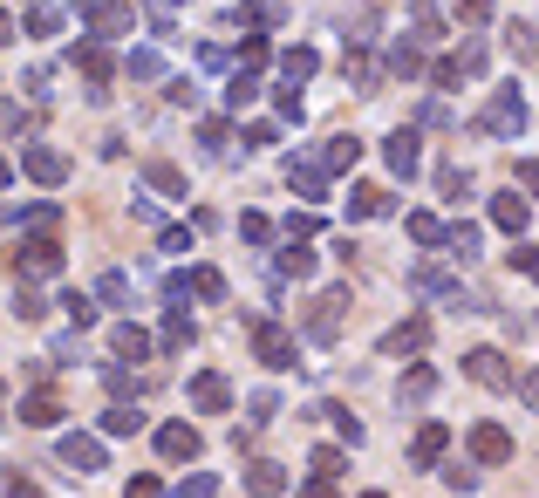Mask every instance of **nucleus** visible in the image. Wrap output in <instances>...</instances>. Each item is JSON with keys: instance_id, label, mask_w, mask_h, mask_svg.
Here are the masks:
<instances>
[{"instance_id": "obj_32", "label": "nucleus", "mask_w": 539, "mask_h": 498, "mask_svg": "<svg viewBox=\"0 0 539 498\" xmlns=\"http://www.w3.org/2000/svg\"><path fill=\"white\" fill-rule=\"evenodd\" d=\"M185 287H198L205 301H226V280H219V273H212V267H198L192 280H185Z\"/></svg>"}, {"instance_id": "obj_25", "label": "nucleus", "mask_w": 539, "mask_h": 498, "mask_svg": "<svg viewBox=\"0 0 539 498\" xmlns=\"http://www.w3.org/2000/svg\"><path fill=\"white\" fill-rule=\"evenodd\" d=\"M76 69H82L89 82H110V55H103V48L89 41V48H76Z\"/></svg>"}, {"instance_id": "obj_6", "label": "nucleus", "mask_w": 539, "mask_h": 498, "mask_svg": "<svg viewBox=\"0 0 539 498\" xmlns=\"http://www.w3.org/2000/svg\"><path fill=\"white\" fill-rule=\"evenodd\" d=\"M383 157H389V171H396V178H410V171L424 164V144H417V130H396V137L383 144Z\"/></svg>"}, {"instance_id": "obj_39", "label": "nucleus", "mask_w": 539, "mask_h": 498, "mask_svg": "<svg viewBox=\"0 0 539 498\" xmlns=\"http://www.w3.org/2000/svg\"><path fill=\"white\" fill-rule=\"evenodd\" d=\"M314 478H342V451H314Z\"/></svg>"}, {"instance_id": "obj_45", "label": "nucleus", "mask_w": 539, "mask_h": 498, "mask_svg": "<svg viewBox=\"0 0 539 498\" xmlns=\"http://www.w3.org/2000/svg\"><path fill=\"white\" fill-rule=\"evenodd\" d=\"M123 498H164V485H157V478H130V492Z\"/></svg>"}, {"instance_id": "obj_11", "label": "nucleus", "mask_w": 539, "mask_h": 498, "mask_svg": "<svg viewBox=\"0 0 539 498\" xmlns=\"http://www.w3.org/2000/svg\"><path fill=\"white\" fill-rule=\"evenodd\" d=\"M192 403L205 410V417H219V410L232 403V383H226V376H212V369H205V376H192Z\"/></svg>"}, {"instance_id": "obj_10", "label": "nucleus", "mask_w": 539, "mask_h": 498, "mask_svg": "<svg viewBox=\"0 0 539 498\" xmlns=\"http://www.w3.org/2000/svg\"><path fill=\"white\" fill-rule=\"evenodd\" d=\"M21 423H28V430H55V423H62V396H55V389H35V396L21 403Z\"/></svg>"}, {"instance_id": "obj_7", "label": "nucleus", "mask_w": 539, "mask_h": 498, "mask_svg": "<svg viewBox=\"0 0 539 498\" xmlns=\"http://www.w3.org/2000/svg\"><path fill=\"white\" fill-rule=\"evenodd\" d=\"M464 369H471V376H478L485 389H512V369H505L499 348H478V355H464Z\"/></svg>"}, {"instance_id": "obj_28", "label": "nucleus", "mask_w": 539, "mask_h": 498, "mask_svg": "<svg viewBox=\"0 0 539 498\" xmlns=\"http://www.w3.org/2000/svg\"><path fill=\"white\" fill-rule=\"evenodd\" d=\"M430 389H437V376H430V369H410V376L396 383V396H403V403H424Z\"/></svg>"}, {"instance_id": "obj_16", "label": "nucleus", "mask_w": 539, "mask_h": 498, "mask_svg": "<svg viewBox=\"0 0 539 498\" xmlns=\"http://www.w3.org/2000/svg\"><path fill=\"white\" fill-rule=\"evenodd\" d=\"M287 185H294V192H308V198L328 192V178H321V164H314V157H294V164H287Z\"/></svg>"}, {"instance_id": "obj_19", "label": "nucleus", "mask_w": 539, "mask_h": 498, "mask_svg": "<svg viewBox=\"0 0 539 498\" xmlns=\"http://www.w3.org/2000/svg\"><path fill=\"white\" fill-rule=\"evenodd\" d=\"M424 342H430V321H403V328L383 335V355H403V348H424Z\"/></svg>"}, {"instance_id": "obj_14", "label": "nucleus", "mask_w": 539, "mask_h": 498, "mask_svg": "<svg viewBox=\"0 0 539 498\" xmlns=\"http://www.w3.org/2000/svg\"><path fill=\"white\" fill-rule=\"evenodd\" d=\"M355 157H362V144H355V137H328V151L314 157V164H321V178H335V171H348Z\"/></svg>"}, {"instance_id": "obj_44", "label": "nucleus", "mask_w": 539, "mask_h": 498, "mask_svg": "<svg viewBox=\"0 0 539 498\" xmlns=\"http://www.w3.org/2000/svg\"><path fill=\"white\" fill-rule=\"evenodd\" d=\"M239 232H246V239H253V246H260V239H267L273 226H267V219H260V212H246V219H239Z\"/></svg>"}, {"instance_id": "obj_12", "label": "nucleus", "mask_w": 539, "mask_h": 498, "mask_svg": "<svg viewBox=\"0 0 539 498\" xmlns=\"http://www.w3.org/2000/svg\"><path fill=\"white\" fill-rule=\"evenodd\" d=\"M157 458H198V430L192 423H164L157 430Z\"/></svg>"}, {"instance_id": "obj_22", "label": "nucleus", "mask_w": 539, "mask_h": 498, "mask_svg": "<svg viewBox=\"0 0 539 498\" xmlns=\"http://www.w3.org/2000/svg\"><path fill=\"white\" fill-rule=\"evenodd\" d=\"M410 28H417V48H430V41H444V21H437V7H417V14H410Z\"/></svg>"}, {"instance_id": "obj_20", "label": "nucleus", "mask_w": 539, "mask_h": 498, "mask_svg": "<svg viewBox=\"0 0 539 498\" xmlns=\"http://www.w3.org/2000/svg\"><path fill=\"white\" fill-rule=\"evenodd\" d=\"M130 21H137L130 7H89V28L96 35H130Z\"/></svg>"}, {"instance_id": "obj_35", "label": "nucleus", "mask_w": 539, "mask_h": 498, "mask_svg": "<svg viewBox=\"0 0 539 498\" xmlns=\"http://www.w3.org/2000/svg\"><path fill=\"white\" fill-rule=\"evenodd\" d=\"M14 314H21V321H41V314H48V307H41V294L28 287V280H21V294H14Z\"/></svg>"}, {"instance_id": "obj_43", "label": "nucleus", "mask_w": 539, "mask_h": 498, "mask_svg": "<svg viewBox=\"0 0 539 498\" xmlns=\"http://www.w3.org/2000/svg\"><path fill=\"white\" fill-rule=\"evenodd\" d=\"M157 246H164V253H185V246H192V232H185V226H164V239H157Z\"/></svg>"}, {"instance_id": "obj_4", "label": "nucleus", "mask_w": 539, "mask_h": 498, "mask_svg": "<svg viewBox=\"0 0 539 498\" xmlns=\"http://www.w3.org/2000/svg\"><path fill=\"white\" fill-rule=\"evenodd\" d=\"M48 280V273H62V246L48 239V232H35V239H21V280Z\"/></svg>"}, {"instance_id": "obj_26", "label": "nucleus", "mask_w": 539, "mask_h": 498, "mask_svg": "<svg viewBox=\"0 0 539 498\" xmlns=\"http://www.w3.org/2000/svg\"><path fill=\"white\" fill-rule=\"evenodd\" d=\"M389 69H396V76H417V69H424V48H417V41H396V48H389Z\"/></svg>"}, {"instance_id": "obj_13", "label": "nucleus", "mask_w": 539, "mask_h": 498, "mask_svg": "<svg viewBox=\"0 0 539 498\" xmlns=\"http://www.w3.org/2000/svg\"><path fill=\"white\" fill-rule=\"evenodd\" d=\"M444 444H451V430H444V423H424V430H417V444H410V464H417V471L437 464V458H444Z\"/></svg>"}, {"instance_id": "obj_38", "label": "nucleus", "mask_w": 539, "mask_h": 498, "mask_svg": "<svg viewBox=\"0 0 539 498\" xmlns=\"http://www.w3.org/2000/svg\"><path fill=\"white\" fill-rule=\"evenodd\" d=\"M451 7H458V21H471V28L492 21V0H451Z\"/></svg>"}, {"instance_id": "obj_18", "label": "nucleus", "mask_w": 539, "mask_h": 498, "mask_svg": "<svg viewBox=\"0 0 539 498\" xmlns=\"http://www.w3.org/2000/svg\"><path fill=\"white\" fill-rule=\"evenodd\" d=\"M492 219H499L505 232H526V219H533V205L519 192H505V198H492Z\"/></svg>"}, {"instance_id": "obj_23", "label": "nucleus", "mask_w": 539, "mask_h": 498, "mask_svg": "<svg viewBox=\"0 0 539 498\" xmlns=\"http://www.w3.org/2000/svg\"><path fill=\"white\" fill-rule=\"evenodd\" d=\"M137 403H110V410H103V430H110V437H130V430H137Z\"/></svg>"}, {"instance_id": "obj_2", "label": "nucleus", "mask_w": 539, "mask_h": 498, "mask_svg": "<svg viewBox=\"0 0 539 498\" xmlns=\"http://www.w3.org/2000/svg\"><path fill=\"white\" fill-rule=\"evenodd\" d=\"M253 355H260L267 369H294V362H301V342H294L280 321H253Z\"/></svg>"}, {"instance_id": "obj_5", "label": "nucleus", "mask_w": 539, "mask_h": 498, "mask_svg": "<svg viewBox=\"0 0 539 498\" xmlns=\"http://www.w3.org/2000/svg\"><path fill=\"white\" fill-rule=\"evenodd\" d=\"M342 307H348V287H328V294L314 301V314H308V335H314V342H335V328H342Z\"/></svg>"}, {"instance_id": "obj_3", "label": "nucleus", "mask_w": 539, "mask_h": 498, "mask_svg": "<svg viewBox=\"0 0 539 498\" xmlns=\"http://www.w3.org/2000/svg\"><path fill=\"white\" fill-rule=\"evenodd\" d=\"M21 171H28L35 185H62V178H69V151H55V144H28V151H21Z\"/></svg>"}, {"instance_id": "obj_29", "label": "nucleus", "mask_w": 539, "mask_h": 498, "mask_svg": "<svg viewBox=\"0 0 539 498\" xmlns=\"http://www.w3.org/2000/svg\"><path fill=\"white\" fill-rule=\"evenodd\" d=\"M144 178H151V185H157L164 198H185V178H178L171 164H144Z\"/></svg>"}, {"instance_id": "obj_31", "label": "nucleus", "mask_w": 539, "mask_h": 498, "mask_svg": "<svg viewBox=\"0 0 539 498\" xmlns=\"http://www.w3.org/2000/svg\"><path fill=\"white\" fill-rule=\"evenodd\" d=\"M348 212H355V219H383V212H389V192H369V185H362Z\"/></svg>"}, {"instance_id": "obj_34", "label": "nucleus", "mask_w": 539, "mask_h": 498, "mask_svg": "<svg viewBox=\"0 0 539 498\" xmlns=\"http://www.w3.org/2000/svg\"><path fill=\"white\" fill-rule=\"evenodd\" d=\"M437 185H444V198H471V178H464L458 164H444V171H437Z\"/></svg>"}, {"instance_id": "obj_15", "label": "nucleus", "mask_w": 539, "mask_h": 498, "mask_svg": "<svg viewBox=\"0 0 539 498\" xmlns=\"http://www.w3.org/2000/svg\"><path fill=\"white\" fill-rule=\"evenodd\" d=\"M157 348H164V355L192 348V314H185V307H171V314H164V335H157Z\"/></svg>"}, {"instance_id": "obj_48", "label": "nucleus", "mask_w": 539, "mask_h": 498, "mask_svg": "<svg viewBox=\"0 0 539 498\" xmlns=\"http://www.w3.org/2000/svg\"><path fill=\"white\" fill-rule=\"evenodd\" d=\"M7 41H14V21H7V14H0V48H7Z\"/></svg>"}, {"instance_id": "obj_50", "label": "nucleus", "mask_w": 539, "mask_h": 498, "mask_svg": "<svg viewBox=\"0 0 539 498\" xmlns=\"http://www.w3.org/2000/svg\"><path fill=\"white\" fill-rule=\"evenodd\" d=\"M362 498H383V492H362Z\"/></svg>"}, {"instance_id": "obj_21", "label": "nucleus", "mask_w": 539, "mask_h": 498, "mask_svg": "<svg viewBox=\"0 0 539 498\" xmlns=\"http://www.w3.org/2000/svg\"><path fill=\"white\" fill-rule=\"evenodd\" d=\"M280 273H294V280H308V273H314V246H308V239L280 246Z\"/></svg>"}, {"instance_id": "obj_46", "label": "nucleus", "mask_w": 539, "mask_h": 498, "mask_svg": "<svg viewBox=\"0 0 539 498\" xmlns=\"http://www.w3.org/2000/svg\"><path fill=\"white\" fill-rule=\"evenodd\" d=\"M301 498H342V492H335V478H314V485H301Z\"/></svg>"}, {"instance_id": "obj_30", "label": "nucleus", "mask_w": 539, "mask_h": 498, "mask_svg": "<svg viewBox=\"0 0 539 498\" xmlns=\"http://www.w3.org/2000/svg\"><path fill=\"white\" fill-rule=\"evenodd\" d=\"M280 69H287V82H308L314 76V48H287V55H280Z\"/></svg>"}, {"instance_id": "obj_41", "label": "nucleus", "mask_w": 539, "mask_h": 498, "mask_svg": "<svg viewBox=\"0 0 539 498\" xmlns=\"http://www.w3.org/2000/svg\"><path fill=\"white\" fill-rule=\"evenodd\" d=\"M212 492H219V485H212L205 471H198V478H185V485H178V498H212Z\"/></svg>"}, {"instance_id": "obj_9", "label": "nucleus", "mask_w": 539, "mask_h": 498, "mask_svg": "<svg viewBox=\"0 0 539 498\" xmlns=\"http://www.w3.org/2000/svg\"><path fill=\"white\" fill-rule=\"evenodd\" d=\"M55 451H62V464L82 471V478H89V471H103V444H96V437H62Z\"/></svg>"}, {"instance_id": "obj_17", "label": "nucleus", "mask_w": 539, "mask_h": 498, "mask_svg": "<svg viewBox=\"0 0 539 498\" xmlns=\"http://www.w3.org/2000/svg\"><path fill=\"white\" fill-rule=\"evenodd\" d=\"M246 492L253 498H280L287 492V471H280V464H253V471H246Z\"/></svg>"}, {"instance_id": "obj_37", "label": "nucleus", "mask_w": 539, "mask_h": 498, "mask_svg": "<svg viewBox=\"0 0 539 498\" xmlns=\"http://www.w3.org/2000/svg\"><path fill=\"white\" fill-rule=\"evenodd\" d=\"M62 307H69V321H76V328L96 321V301H89V294H62Z\"/></svg>"}, {"instance_id": "obj_47", "label": "nucleus", "mask_w": 539, "mask_h": 498, "mask_svg": "<svg viewBox=\"0 0 539 498\" xmlns=\"http://www.w3.org/2000/svg\"><path fill=\"white\" fill-rule=\"evenodd\" d=\"M7 498H41V492L28 485V478H14V492H7Z\"/></svg>"}, {"instance_id": "obj_27", "label": "nucleus", "mask_w": 539, "mask_h": 498, "mask_svg": "<svg viewBox=\"0 0 539 498\" xmlns=\"http://www.w3.org/2000/svg\"><path fill=\"white\" fill-rule=\"evenodd\" d=\"M253 96H260V76H253V69H239V76H232V89H226V110H246Z\"/></svg>"}, {"instance_id": "obj_1", "label": "nucleus", "mask_w": 539, "mask_h": 498, "mask_svg": "<svg viewBox=\"0 0 539 498\" xmlns=\"http://www.w3.org/2000/svg\"><path fill=\"white\" fill-rule=\"evenodd\" d=\"M478 130H485V137H519V130H526V96H519V82L492 96V110L478 116Z\"/></svg>"}, {"instance_id": "obj_36", "label": "nucleus", "mask_w": 539, "mask_h": 498, "mask_svg": "<svg viewBox=\"0 0 539 498\" xmlns=\"http://www.w3.org/2000/svg\"><path fill=\"white\" fill-rule=\"evenodd\" d=\"M410 232H417V239H424V246H444V226H437V219H430V212H410Z\"/></svg>"}, {"instance_id": "obj_33", "label": "nucleus", "mask_w": 539, "mask_h": 498, "mask_svg": "<svg viewBox=\"0 0 539 498\" xmlns=\"http://www.w3.org/2000/svg\"><path fill=\"white\" fill-rule=\"evenodd\" d=\"M96 294H103L110 307H123V301H130V280H123V273H103V280H96Z\"/></svg>"}, {"instance_id": "obj_49", "label": "nucleus", "mask_w": 539, "mask_h": 498, "mask_svg": "<svg viewBox=\"0 0 539 498\" xmlns=\"http://www.w3.org/2000/svg\"><path fill=\"white\" fill-rule=\"evenodd\" d=\"M7 178H14V171H7V164H0V185H7Z\"/></svg>"}, {"instance_id": "obj_42", "label": "nucleus", "mask_w": 539, "mask_h": 498, "mask_svg": "<svg viewBox=\"0 0 539 498\" xmlns=\"http://www.w3.org/2000/svg\"><path fill=\"white\" fill-rule=\"evenodd\" d=\"M198 137H205V151H226V137H232V130H226V123H219V116H212V123H205Z\"/></svg>"}, {"instance_id": "obj_24", "label": "nucleus", "mask_w": 539, "mask_h": 498, "mask_svg": "<svg viewBox=\"0 0 539 498\" xmlns=\"http://www.w3.org/2000/svg\"><path fill=\"white\" fill-rule=\"evenodd\" d=\"M116 355H137V362H144V355H151V335H144L137 321H123V328H116Z\"/></svg>"}, {"instance_id": "obj_8", "label": "nucleus", "mask_w": 539, "mask_h": 498, "mask_svg": "<svg viewBox=\"0 0 539 498\" xmlns=\"http://www.w3.org/2000/svg\"><path fill=\"white\" fill-rule=\"evenodd\" d=\"M471 458L478 464H505L512 458V437H505L499 423H478V430H471Z\"/></svg>"}, {"instance_id": "obj_40", "label": "nucleus", "mask_w": 539, "mask_h": 498, "mask_svg": "<svg viewBox=\"0 0 539 498\" xmlns=\"http://www.w3.org/2000/svg\"><path fill=\"white\" fill-rule=\"evenodd\" d=\"M130 76H137V82L157 76V55H151V48H137V55H130Z\"/></svg>"}]
</instances>
